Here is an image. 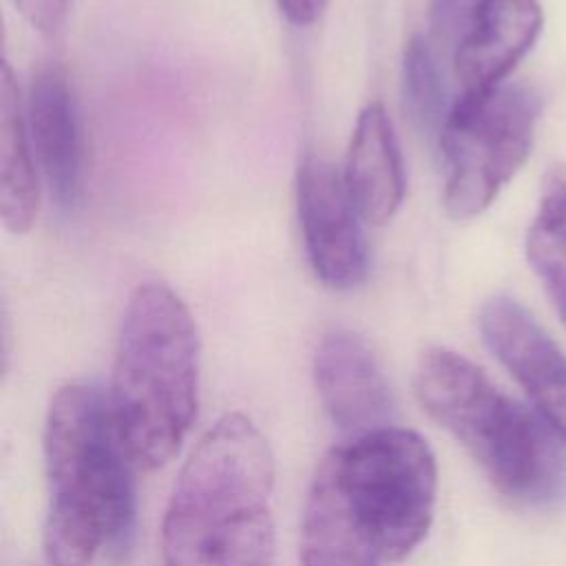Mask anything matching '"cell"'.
Returning a JSON list of instances; mask_svg holds the SVG:
<instances>
[{"instance_id":"6da1fadb","label":"cell","mask_w":566,"mask_h":566,"mask_svg":"<svg viewBox=\"0 0 566 566\" xmlns=\"http://www.w3.org/2000/svg\"><path fill=\"white\" fill-rule=\"evenodd\" d=\"M46 515L42 553L49 566H91L99 553L128 548L135 528L137 469L117 431L108 396L69 382L51 398L44 436Z\"/></svg>"},{"instance_id":"7a4b0ae2","label":"cell","mask_w":566,"mask_h":566,"mask_svg":"<svg viewBox=\"0 0 566 566\" xmlns=\"http://www.w3.org/2000/svg\"><path fill=\"white\" fill-rule=\"evenodd\" d=\"M164 566H274V455L226 413L184 462L161 520Z\"/></svg>"},{"instance_id":"3957f363","label":"cell","mask_w":566,"mask_h":566,"mask_svg":"<svg viewBox=\"0 0 566 566\" xmlns=\"http://www.w3.org/2000/svg\"><path fill=\"white\" fill-rule=\"evenodd\" d=\"M108 400L137 469L155 471L175 458L199 409V334L164 283H144L128 298Z\"/></svg>"},{"instance_id":"277c9868","label":"cell","mask_w":566,"mask_h":566,"mask_svg":"<svg viewBox=\"0 0 566 566\" xmlns=\"http://www.w3.org/2000/svg\"><path fill=\"white\" fill-rule=\"evenodd\" d=\"M413 389L420 407L467 449L504 497L551 506L566 495V442L467 356L429 347L416 365Z\"/></svg>"},{"instance_id":"5b68a950","label":"cell","mask_w":566,"mask_h":566,"mask_svg":"<svg viewBox=\"0 0 566 566\" xmlns=\"http://www.w3.org/2000/svg\"><path fill=\"white\" fill-rule=\"evenodd\" d=\"M345 504L385 562L405 559L429 533L438 464L429 442L405 427H382L329 451Z\"/></svg>"},{"instance_id":"8992f818","label":"cell","mask_w":566,"mask_h":566,"mask_svg":"<svg viewBox=\"0 0 566 566\" xmlns=\"http://www.w3.org/2000/svg\"><path fill=\"white\" fill-rule=\"evenodd\" d=\"M537 117V95L520 84H500L453 102L440 128L444 208L453 219H475L495 201L524 166Z\"/></svg>"},{"instance_id":"52a82bcc","label":"cell","mask_w":566,"mask_h":566,"mask_svg":"<svg viewBox=\"0 0 566 566\" xmlns=\"http://www.w3.org/2000/svg\"><path fill=\"white\" fill-rule=\"evenodd\" d=\"M296 206L307 261L323 285L354 290L369 272L360 212L345 186L343 172L321 155H307L298 166Z\"/></svg>"},{"instance_id":"ba28073f","label":"cell","mask_w":566,"mask_h":566,"mask_svg":"<svg viewBox=\"0 0 566 566\" xmlns=\"http://www.w3.org/2000/svg\"><path fill=\"white\" fill-rule=\"evenodd\" d=\"M478 325L491 354L566 442V354L559 345L524 305L506 294H495L480 307Z\"/></svg>"},{"instance_id":"9c48e42d","label":"cell","mask_w":566,"mask_h":566,"mask_svg":"<svg viewBox=\"0 0 566 566\" xmlns=\"http://www.w3.org/2000/svg\"><path fill=\"white\" fill-rule=\"evenodd\" d=\"M314 385L332 424L347 440L391 424L396 402L369 345L354 332H327L314 354Z\"/></svg>"},{"instance_id":"30bf717a","label":"cell","mask_w":566,"mask_h":566,"mask_svg":"<svg viewBox=\"0 0 566 566\" xmlns=\"http://www.w3.org/2000/svg\"><path fill=\"white\" fill-rule=\"evenodd\" d=\"M542 31L537 0H484L455 44L460 95H478L504 82Z\"/></svg>"},{"instance_id":"8fae6325","label":"cell","mask_w":566,"mask_h":566,"mask_svg":"<svg viewBox=\"0 0 566 566\" xmlns=\"http://www.w3.org/2000/svg\"><path fill=\"white\" fill-rule=\"evenodd\" d=\"M27 126L53 199L69 208L82 188L84 153L77 102L62 66L42 64L33 73Z\"/></svg>"},{"instance_id":"7c38bea8","label":"cell","mask_w":566,"mask_h":566,"mask_svg":"<svg viewBox=\"0 0 566 566\" xmlns=\"http://www.w3.org/2000/svg\"><path fill=\"white\" fill-rule=\"evenodd\" d=\"M343 177L365 221L382 226L400 208L405 168L391 119L380 102H369L358 113Z\"/></svg>"},{"instance_id":"4fadbf2b","label":"cell","mask_w":566,"mask_h":566,"mask_svg":"<svg viewBox=\"0 0 566 566\" xmlns=\"http://www.w3.org/2000/svg\"><path fill=\"white\" fill-rule=\"evenodd\" d=\"M301 566H382V557L352 517L327 453L310 484L301 520Z\"/></svg>"},{"instance_id":"5bb4252c","label":"cell","mask_w":566,"mask_h":566,"mask_svg":"<svg viewBox=\"0 0 566 566\" xmlns=\"http://www.w3.org/2000/svg\"><path fill=\"white\" fill-rule=\"evenodd\" d=\"M40 206L33 144L11 66L0 71V217L11 234L31 230Z\"/></svg>"},{"instance_id":"9a60e30c","label":"cell","mask_w":566,"mask_h":566,"mask_svg":"<svg viewBox=\"0 0 566 566\" xmlns=\"http://www.w3.org/2000/svg\"><path fill=\"white\" fill-rule=\"evenodd\" d=\"M526 256L566 325V166L544 175L537 212L526 232Z\"/></svg>"},{"instance_id":"2e32d148","label":"cell","mask_w":566,"mask_h":566,"mask_svg":"<svg viewBox=\"0 0 566 566\" xmlns=\"http://www.w3.org/2000/svg\"><path fill=\"white\" fill-rule=\"evenodd\" d=\"M402 93L407 108L422 128L444 124V82L436 53L424 35H413L402 60Z\"/></svg>"},{"instance_id":"e0dca14e","label":"cell","mask_w":566,"mask_h":566,"mask_svg":"<svg viewBox=\"0 0 566 566\" xmlns=\"http://www.w3.org/2000/svg\"><path fill=\"white\" fill-rule=\"evenodd\" d=\"M482 2L484 0H431V20L438 40L458 44Z\"/></svg>"},{"instance_id":"ac0fdd59","label":"cell","mask_w":566,"mask_h":566,"mask_svg":"<svg viewBox=\"0 0 566 566\" xmlns=\"http://www.w3.org/2000/svg\"><path fill=\"white\" fill-rule=\"evenodd\" d=\"M71 0H13L22 18L40 33H55L69 13Z\"/></svg>"},{"instance_id":"d6986e66","label":"cell","mask_w":566,"mask_h":566,"mask_svg":"<svg viewBox=\"0 0 566 566\" xmlns=\"http://www.w3.org/2000/svg\"><path fill=\"white\" fill-rule=\"evenodd\" d=\"M276 4L292 24L310 27L321 18L327 0H276Z\"/></svg>"}]
</instances>
